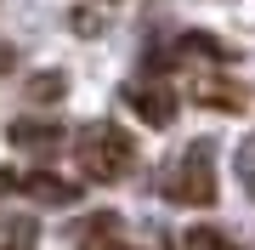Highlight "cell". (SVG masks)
Listing matches in <instances>:
<instances>
[{
    "label": "cell",
    "instance_id": "1",
    "mask_svg": "<svg viewBox=\"0 0 255 250\" xmlns=\"http://www.w3.org/2000/svg\"><path fill=\"white\" fill-rule=\"evenodd\" d=\"M74 159H80V171L91 182H125L136 171V142H130V131L97 120V125H85L74 137Z\"/></svg>",
    "mask_w": 255,
    "mask_h": 250
},
{
    "label": "cell",
    "instance_id": "2",
    "mask_svg": "<svg viewBox=\"0 0 255 250\" xmlns=\"http://www.w3.org/2000/svg\"><path fill=\"white\" fill-rule=\"evenodd\" d=\"M164 194L176 205H216V165H210V142H193V148L176 159V171L164 176Z\"/></svg>",
    "mask_w": 255,
    "mask_h": 250
},
{
    "label": "cell",
    "instance_id": "3",
    "mask_svg": "<svg viewBox=\"0 0 255 250\" xmlns=\"http://www.w3.org/2000/svg\"><path fill=\"white\" fill-rule=\"evenodd\" d=\"M125 102L136 108V120H147V125H170L176 120V91H170V85L136 80V85H125Z\"/></svg>",
    "mask_w": 255,
    "mask_h": 250
},
{
    "label": "cell",
    "instance_id": "4",
    "mask_svg": "<svg viewBox=\"0 0 255 250\" xmlns=\"http://www.w3.org/2000/svg\"><path fill=\"white\" fill-rule=\"evenodd\" d=\"M6 137H11V148H28V154H57L63 148V125H51V120H17Z\"/></svg>",
    "mask_w": 255,
    "mask_h": 250
},
{
    "label": "cell",
    "instance_id": "5",
    "mask_svg": "<svg viewBox=\"0 0 255 250\" xmlns=\"http://www.w3.org/2000/svg\"><path fill=\"white\" fill-rule=\"evenodd\" d=\"M23 194L40 199V205H74L80 188H74L68 176H57V171H28V176H23Z\"/></svg>",
    "mask_w": 255,
    "mask_h": 250
},
{
    "label": "cell",
    "instance_id": "6",
    "mask_svg": "<svg viewBox=\"0 0 255 250\" xmlns=\"http://www.w3.org/2000/svg\"><path fill=\"white\" fill-rule=\"evenodd\" d=\"M63 91H68V80L57 74V68H40V74L28 80V97H34V102H57Z\"/></svg>",
    "mask_w": 255,
    "mask_h": 250
},
{
    "label": "cell",
    "instance_id": "7",
    "mask_svg": "<svg viewBox=\"0 0 255 250\" xmlns=\"http://www.w3.org/2000/svg\"><path fill=\"white\" fill-rule=\"evenodd\" d=\"M199 102H210V108H238L244 97H238V91H221V80H204L199 85Z\"/></svg>",
    "mask_w": 255,
    "mask_h": 250
},
{
    "label": "cell",
    "instance_id": "8",
    "mask_svg": "<svg viewBox=\"0 0 255 250\" xmlns=\"http://www.w3.org/2000/svg\"><path fill=\"white\" fill-rule=\"evenodd\" d=\"M187 239H193V250H233V245L221 239L216 228H199V233H187Z\"/></svg>",
    "mask_w": 255,
    "mask_h": 250
},
{
    "label": "cell",
    "instance_id": "9",
    "mask_svg": "<svg viewBox=\"0 0 255 250\" xmlns=\"http://www.w3.org/2000/svg\"><path fill=\"white\" fill-rule=\"evenodd\" d=\"M238 171H244V182H255V137L238 148Z\"/></svg>",
    "mask_w": 255,
    "mask_h": 250
},
{
    "label": "cell",
    "instance_id": "10",
    "mask_svg": "<svg viewBox=\"0 0 255 250\" xmlns=\"http://www.w3.org/2000/svg\"><path fill=\"white\" fill-rule=\"evenodd\" d=\"M0 194H23V171H11V165H0Z\"/></svg>",
    "mask_w": 255,
    "mask_h": 250
},
{
    "label": "cell",
    "instance_id": "11",
    "mask_svg": "<svg viewBox=\"0 0 255 250\" xmlns=\"http://www.w3.org/2000/svg\"><path fill=\"white\" fill-rule=\"evenodd\" d=\"M11 63H17V51H11V40H0V74H6Z\"/></svg>",
    "mask_w": 255,
    "mask_h": 250
}]
</instances>
